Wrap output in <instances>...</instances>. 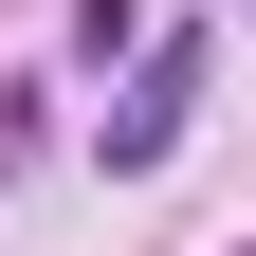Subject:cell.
Instances as JSON below:
<instances>
[{
    "mask_svg": "<svg viewBox=\"0 0 256 256\" xmlns=\"http://www.w3.org/2000/svg\"><path fill=\"white\" fill-rule=\"evenodd\" d=\"M183 92H202V37H165V55H146V92L110 110V165H165V146H183Z\"/></svg>",
    "mask_w": 256,
    "mask_h": 256,
    "instance_id": "obj_1",
    "label": "cell"
}]
</instances>
